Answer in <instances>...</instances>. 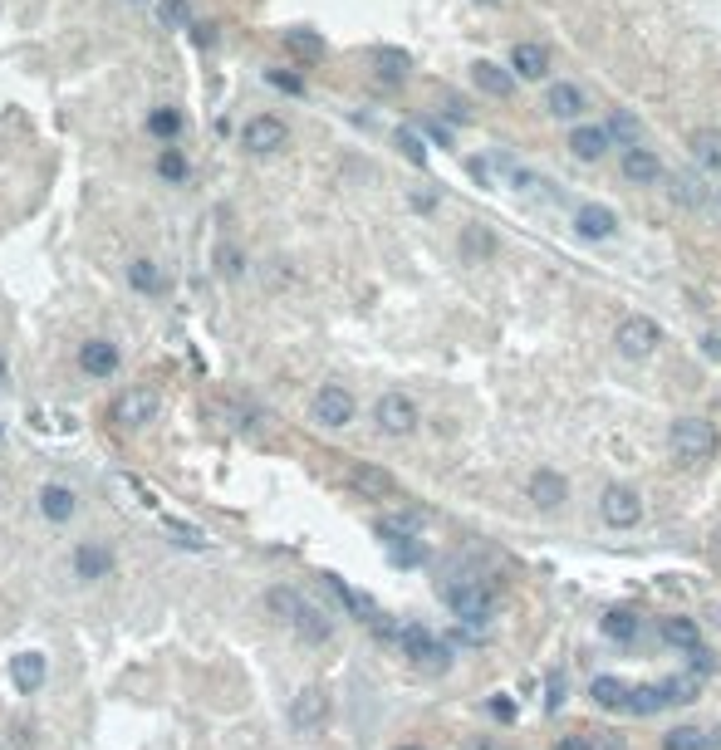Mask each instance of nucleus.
<instances>
[{"label": "nucleus", "mask_w": 721, "mask_h": 750, "mask_svg": "<svg viewBox=\"0 0 721 750\" xmlns=\"http://www.w3.org/2000/svg\"><path fill=\"white\" fill-rule=\"evenodd\" d=\"M378 540L383 544H398V540H417V530H423V515L417 511H398V515H378Z\"/></svg>", "instance_id": "obj_29"}, {"label": "nucleus", "mask_w": 721, "mask_h": 750, "mask_svg": "<svg viewBox=\"0 0 721 750\" xmlns=\"http://www.w3.org/2000/svg\"><path fill=\"white\" fill-rule=\"evenodd\" d=\"M614 344H619V354H623V358H648L658 344H663V329H658V324L648 319V314H628V319L619 324Z\"/></svg>", "instance_id": "obj_9"}, {"label": "nucleus", "mask_w": 721, "mask_h": 750, "mask_svg": "<svg viewBox=\"0 0 721 750\" xmlns=\"http://www.w3.org/2000/svg\"><path fill=\"white\" fill-rule=\"evenodd\" d=\"M599 633H604L609 643H638L643 619H638V613H628V609H609L604 619H599Z\"/></svg>", "instance_id": "obj_27"}, {"label": "nucleus", "mask_w": 721, "mask_h": 750, "mask_svg": "<svg viewBox=\"0 0 721 750\" xmlns=\"http://www.w3.org/2000/svg\"><path fill=\"white\" fill-rule=\"evenodd\" d=\"M324 721H329V692L324 687H305L290 701V726L299 735H315V731H324Z\"/></svg>", "instance_id": "obj_10"}, {"label": "nucleus", "mask_w": 721, "mask_h": 750, "mask_svg": "<svg viewBox=\"0 0 721 750\" xmlns=\"http://www.w3.org/2000/svg\"><path fill=\"white\" fill-rule=\"evenodd\" d=\"M589 696H594V706H604V711H623L628 716V706H633V687L623 682V677H594V687H589Z\"/></svg>", "instance_id": "obj_24"}, {"label": "nucleus", "mask_w": 721, "mask_h": 750, "mask_svg": "<svg viewBox=\"0 0 721 750\" xmlns=\"http://www.w3.org/2000/svg\"><path fill=\"white\" fill-rule=\"evenodd\" d=\"M472 83L481 93H491V99H511V93H515V74H511V69H501L496 59H476Z\"/></svg>", "instance_id": "obj_23"}, {"label": "nucleus", "mask_w": 721, "mask_h": 750, "mask_svg": "<svg viewBox=\"0 0 721 750\" xmlns=\"http://www.w3.org/2000/svg\"><path fill=\"white\" fill-rule=\"evenodd\" d=\"M152 167H158V177L167 181V187H187V181H191V157L177 148V142H167Z\"/></svg>", "instance_id": "obj_28"}, {"label": "nucleus", "mask_w": 721, "mask_h": 750, "mask_svg": "<svg viewBox=\"0 0 721 750\" xmlns=\"http://www.w3.org/2000/svg\"><path fill=\"white\" fill-rule=\"evenodd\" d=\"M128 285H133L138 295H148V299H162V295H167V275H162V265H158V260H148V256L128 260Z\"/></svg>", "instance_id": "obj_26"}, {"label": "nucleus", "mask_w": 721, "mask_h": 750, "mask_svg": "<svg viewBox=\"0 0 721 750\" xmlns=\"http://www.w3.org/2000/svg\"><path fill=\"white\" fill-rule=\"evenodd\" d=\"M574 231L584 240H609L619 231V216L609 207H599V201H584V207H574Z\"/></svg>", "instance_id": "obj_19"}, {"label": "nucleus", "mask_w": 721, "mask_h": 750, "mask_svg": "<svg viewBox=\"0 0 721 750\" xmlns=\"http://www.w3.org/2000/svg\"><path fill=\"white\" fill-rule=\"evenodd\" d=\"M44 677H50L44 652H15V657H10V682H15L20 696H34L44 687Z\"/></svg>", "instance_id": "obj_15"}, {"label": "nucleus", "mask_w": 721, "mask_h": 750, "mask_svg": "<svg viewBox=\"0 0 721 750\" xmlns=\"http://www.w3.org/2000/svg\"><path fill=\"white\" fill-rule=\"evenodd\" d=\"M716 750H721V731H716Z\"/></svg>", "instance_id": "obj_57"}, {"label": "nucleus", "mask_w": 721, "mask_h": 750, "mask_svg": "<svg viewBox=\"0 0 721 750\" xmlns=\"http://www.w3.org/2000/svg\"><path fill=\"white\" fill-rule=\"evenodd\" d=\"M466 172H472L481 187H496V172H501V157H472L466 162Z\"/></svg>", "instance_id": "obj_44"}, {"label": "nucleus", "mask_w": 721, "mask_h": 750, "mask_svg": "<svg viewBox=\"0 0 721 750\" xmlns=\"http://www.w3.org/2000/svg\"><path fill=\"white\" fill-rule=\"evenodd\" d=\"M191 40H197L201 50H211V44H216V25H191Z\"/></svg>", "instance_id": "obj_49"}, {"label": "nucleus", "mask_w": 721, "mask_h": 750, "mask_svg": "<svg viewBox=\"0 0 721 750\" xmlns=\"http://www.w3.org/2000/svg\"><path fill=\"white\" fill-rule=\"evenodd\" d=\"M609 132H614V142H623V148H638L643 123L628 113V108H614V118H609Z\"/></svg>", "instance_id": "obj_35"}, {"label": "nucleus", "mask_w": 721, "mask_h": 750, "mask_svg": "<svg viewBox=\"0 0 721 750\" xmlns=\"http://www.w3.org/2000/svg\"><path fill=\"white\" fill-rule=\"evenodd\" d=\"M266 609L280 619L285 628H290L295 638H305L309 648H319V643H329L334 638V619L324 609H315L299 589H290V584H275V589H266Z\"/></svg>", "instance_id": "obj_1"}, {"label": "nucleus", "mask_w": 721, "mask_h": 750, "mask_svg": "<svg viewBox=\"0 0 721 750\" xmlns=\"http://www.w3.org/2000/svg\"><path fill=\"white\" fill-rule=\"evenodd\" d=\"M692 157L706 167L712 177H721V128H697L692 132Z\"/></svg>", "instance_id": "obj_30"}, {"label": "nucleus", "mask_w": 721, "mask_h": 750, "mask_svg": "<svg viewBox=\"0 0 721 750\" xmlns=\"http://www.w3.org/2000/svg\"><path fill=\"white\" fill-rule=\"evenodd\" d=\"M511 74L515 79H545L550 74V50L540 40H515L511 44Z\"/></svg>", "instance_id": "obj_17"}, {"label": "nucleus", "mask_w": 721, "mask_h": 750, "mask_svg": "<svg viewBox=\"0 0 721 750\" xmlns=\"http://www.w3.org/2000/svg\"><path fill=\"white\" fill-rule=\"evenodd\" d=\"M564 692H570V682H564V672H555L545 682V711H560L564 706Z\"/></svg>", "instance_id": "obj_45"}, {"label": "nucleus", "mask_w": 721, "mask_h": 750, "mask_svg": "<svg viewBox=\"0 0 721 750\" xmlns=\"http://www.w3.org/2000/svg\"><path fill=\"white\" fill-rule=\"evenodd\" d=\"M687 657V667H692V677H702V672H712V652L706 648H692V652H682Z\"/></svg>", "instance_id": "obj_46"}, {"label": "nucleus", "mask_w": 721, "mask_h": 750, "mask_svg": "<svg viewBox=\"0 0 721 750\" xmlns=\"http://www.w3.org/2000/svg\"><path fill=\"white\" fill-rule=\"evenodd\" d=\"M152 15L162 30H191V5L187 0H152Z\"/></svg>", "instance_id": "obj_33"}, {"label": "nucleus", "mask_w": 721, "mask_h": 750, "mask_svg": "<svg viewBox=\"0 0 721 750\" xmlns=\"http://www.w3.org/2000/svg\"><path fill=\"white\" fill-rule=\"evenodd\" d=\"M393 643H398L403 657H413L417 667H447V662H452L447 643H442V638H432L423 623H398V638H393Z\"/></svg>", "instance_id": "obj_4"}, {"label": "nucleus", "mask_w": 721, "mask_h": 750, "mask_svg": "<svg viewBox=\"0 0 721 750\" xmlns=\"http://www.w3.org/2000/svg\"><path fill=\"white\" fill-rule=\"evenodd\" d=\"M162 530L172 535V544H182V550H207V544H211L197 525H187V520H172V515L162 520Z\"/></svg>", "instance_id": "obj_38"}, {"label": "nucleus", "mask_w": 721, "mask_h": 750, "mask_svg": "<svg viewBox=\"0 0 721 750\" xmlns=\"http://www.w3.org/2000/svg\"><path fill=\"white\" fill-rule=\"evenodd\" d=\"M10 378V363H5V354H0V383H5Z\"/></svg>", "instance_id": "obj_53"}, {"label": "nucleus", "mask_w": 721, "mask_h": 750, "mask_svg": "<svg viewBox=\"0 0 721 750\" xmlns=\"http://www.w3.org/2000/svg\"><path fill=\"white\" fill-rule=\"evenodd\" d=\"M423 128H427V138H432V142H437V148H452V128H447V123H442V118H427V123H423Z\"/></svg>", "instance_id": "obj_47"}, {"label": "nucleus", "mask_w": 721, "mask_h": 750, "mask_svg": "<svg viewBox=\"0 0 721 750\" xmlns=\"http://www.w3.org/2000/svg\"><path fill=\"white\" fill-rule=\"evenodd\" d=\"M40 515L50 525H69L79 515V495L69 486H59V481H50V486H40Z\"/></svg>", "instance_id": "obj_20"}, {"label": "nucleus", "mask_w": 721, "mask_h": 750, "mask_svg": "<svg viewBox=\"0 0 721 750\" xmlns=\"http://www.w3.org/2000/svg\"><path fill=\"white\" fill-rule=\"evenodd\" d=\"M442 599L462 623H486L491 609H496V589L481 584V579H452V584H442Z\"/></svg>", "instance_id": "obj_2"}, {"label": "nucleus", "mask_w": 721, "mask_h": 750, "mask_svg": "<svg viewBox=\"0 0 721 750\" xmlns=\"http://www.w3.org/2000/svg\"><path fill=\"white\" fill-rule=\"evenodd\" d=\"M594 750H623V735H599Z\"/></svg>", "instance_id": "obj_51"}, {"label": "nucleus", "mask_w": 721, "mask_h": 750, "mask_svg": "<svg viewBox=\"0 0 721 750\" xmlns=\"http://www.w3.org/2000/svg\"><path fill=\"white\" fill-rule=\"evenodd\" d=\"M348 486H354L358 495H368V501H388V495H398V481H393L383 466H368V462L348 466Z\"/></svg>", "instance_id": "obj_16"}, {"label": "nucleus", "mask_w": 721, "mask_h": 750, "mask_svg": "<svg viewBox=\"0 0 721 750\" xmlns=\"http://www.w3.org/2000/svg\"><path fill=\"white\" fill-rule=\"evenodd\" d=\"M531 501L540 505V511H555V505L564 501V476H560V471H535V476H531Z\"/></svg>", "instance_id": "obj_31"}, {"label": "nucleus", "mask_w": 721, "mask_h": 750, "mask_svg": "<svg viewBox=\"0 0 721 750\" xmlns=\"http://www.w3.org/2000/svg\"><path fill=\"white\" fill-rule=\"evenodd\" d=\"M476 5H506V0H476Z\"/></svg>", "instance_id": "obj_55"}, {"label": "nucleus", "mask_w": 721, "mask_h": 750, "mask_svg": "<svg viewBox=\"0 0 721 750\" xmlns=\"http://www.w3.org/2000/svg\"><path fill=\"white\" fill-rule=\"evenodd\" d=\"M667 191H672V201H677V207H692V211H712V207H716L712 187H706L697 172H677Z\"/></svg>", "instance_id": "obj_22"}, {"label": "nucleus", "mask_w": 721, "mask_h": 750, "mask_svg": "<svg viewBox=\"0 0 721 750\" xmlns=\"http://www.w3.org/2000/svg\"><path fill=\"white\" fill-rule=\"evenodd\" d=\"M133 5H142V0H133Z\"/></svg>", "instance_id": "obj_59"}, {"label": "nucleus", "mask_w": 721, "mask_h": 750, "mask_svg": "<svg viewBox=\"0 0 721 750\" xmlns=\"http://www.w3.org/2000/svg\"><path fill=\"white\" fill-rule=\"evenodd\" d=\"M374 64H378V79H383V83H403L407 69H413V59H407L403 50H393V44H378V50H374Z\"/></svg>", "instance_id": "obj_32"}, {"label": "nucleus", "mask_w": 721, "mask_h": 750, "mask_svg": "<svg viewBox=\"0 0 721 750\" xmlns=\"http://www.w3.org/2000/svg\"><path fill=\"white\" fill-rule=\"evenodd\" d=\"M584 89L580 83H570V79H560V83H550V93H545V113L550 118H560V123H574V118H584Z\"/></svg>", "instance_id": "obj_14"}, {"label": "nucleus", "mask_w": 721, "mask_h": 750, "mask_svg": "<svg viewBox=\"0 0 721 750\" xmlns=\"http://www.w3.org/2000/svg\"><path fill=\"white\" fill-rule=\"evenodd\" d=\"M609 148H614V132H609V123H580L570 132V152L580 157V162H599Z\"/></svg>", "instance_id": "obj_18"}, {"label": "nucleus", "mask_w": 721, "mask_h": 750, "mask_svg": "<svg viewBox=\"0 0 721 750\" xmlns=\"http://www.w3.org/2000/svg\"><path fill=\"white\" fill-rule=\"evenodd\" d=\"M599 515H604V525L628 530L643 520V495L633 486H623V481H614V486H604V495H599Z\"/></svg>", "instance_id": "obj_6"}, {"label": "nucleus", "mask_w": 721, "mask_h": 750, "mask_svg": "<svg viewBox=\"0 0 721 750\" xmlns=\"http://www.w3.org/2000/svg\"><path fill=\"white\" fill-rule=\"evenodd\" d=\"M285 142H290V123L275 118V113H256L246 128H240V148L250 157H270V152H280Z\"/></svg>", "instance_id": "obj_5"}, {"label": "nucleus", "mask_w": 721, "mask_h": 750, "mask_svg": "<svg viewBox=\"0 0 721 750\" xmlns=\"http://www.w3.org/2000/svg\"><path fill=\"white\" fill-rule=\"evenodd\" d=\"M315 422L319 427H329V432H339V427H348L354 422V413H358V403H354V393L344 388V383H324V388L315 393Z\"/></svg>", "instance_id": "obj_7"}, {"label": "nucleus", "mask_w": 721, "mask_h": 750, "mask_svg": "<svg viewBox=\"0 0 721 750\" xmlns=\"http://www.w3.org/2000/svg\"><path fill=\"white\" fill-rule=\"evenodd\" d=\"M152 417H158V393L128 388V393L113 397V422L118 427H142V422H152Z\"/></svg>", "instance_id": "obj_13"}, {"label": "nucleus", "mask_w": 721, "mask_h": 750, "mask_svg": "<svg viewBox=\"0 0 721 750\" xmlns=\"http://www.w3.org/2000/svg\"><path fill=\"white\" fill-rule=\"evenodd\" d=\"M663 750H712V735L697 731V726H677L663 735Z\"/></svg>", "instance_id": "obj_36"}, {"label": "nucleus", "mask_w": 721, "mask_h": 750, "mask_svg": "<svg viewBox=\"0 0 721 750\" xmlns=\"http://www.w3.org/2000/svg\"><path fill=\"white\" fill-rule=\"evenodd\" d=\"M472 750H501V745H491V741H476Z\"/></svg>", "instance_id": "obj_54"}, {"label": "nucleus", "mask_w": 721, "mask_h": 750, "mask_svg": "<svg viewBox=\"0 0 721 750\" xmlns=\"http://www.w3.org/2000/svg\"><path fill=\"white\" fill-rule=\"evenodd\" d=\"M462 250L472 260H486L491 250H496V236H491L486 226H466V231H462Z\"/></svg>", "instance_id": "obj_40"}, {"label": "nucleus", "mask_w": 721, "mask_h": 750, "mask_svg": "<svg viewBox=\"0 0 721 750\" xmlns=\"http://www.w3.org/2000/svg\"><path fill=\"white\" fill-rule=\"evenodd\" d=\"M555 750H594V741H589V735H564Z\"/></svg>", "instance_id": "obj_50"}, {"label": "nucleus", "mask_w": 721, "mask_h": 750, "mask_svg": "<svg viewBox=\"0 0 721 750\" xmlns=\"http://www.w3.org/2000/svg\"><path fill=\"white\" fill-rule=\"evenodd\" d=\"M374 422L383 437H407V432L417 427V403L407 393H383L374 403Z\"/></svg>", "instance_id": "obj_8"}, {"label": "nucleus", "mask_w": 721, "mask_h": 750, "mask_svg": "<svg viewBox=\"0 0 721 750\" xmlns=\"http://www.w3.org/2000/svg\"><path fill=\"white\" fill-rule=\"evenodd\" d=\"M118 363H123V358H118L113 338H83V344H79V373H83V378L108 383L118 373Z\"/></svg>", "instance_id": "obj_11"}, {"label": "nucleus", "mask_w": 721, "mask_h": 750, "mask_svg": "<svg viewBox=\"0 0 721 750\" xmlns=\"http://www.w3.org/2000/svg\"><path fill=\"white\" fill-rule=\"evenodd\" d=\"M491 716H496V721H511V716H515V701H506V696H491Z\"/></svg>", "instance_id": "obj_48"}, {"label": "nucleus", "mask_w": 721, "mask_h": 750, "mask_svg": "<svg viewBox=\"0 0 721 750\" xmlns=\"http://www.w3.org/2000/svg\"><path fill=\"white\" fill-rule=\"evenodd\" d=\"M0 437H5V427H0Z\"/></svg>", "instance_id": "obj_58"}, {"label": "nucleus", "mask_w": 721, "mask_h": 750, "mask_svg": "<svg viewBox=\"0 0 721 750\" xmlns=\"http://www.w3.org/2000/svg\"><path fill=\"white\" fill-rule=\"evenodd\" d=\"M388 560L393 564H403V570H413V564H423L427 560V550L417 540H398V544H388Z\"/></svg>", "instance_id": "obj_42"}, {"label": "nucleus", "mask_w": 721, "mask_h": 750, "mask_svg": "<svg viewBox=\"0 0 721 750\" xmlns=\"http://www.w3.org/2000/svg\"><path fill=\"white\" fill-rule=\"evenodd\" d=\"M398 750H427V745H398Z\"/></svg>", "instance_id": "obj_56"}, {"label": "nucleus", "mask_w": 721, "mask_h": 750, "mask_svg": "<svg viewBox=\"0 0 721 750\" xmlns=\"http://www.w3.org/2000/svg\"><path fill=\"white\" fill-rule=\"evenodd\" d=\"M285 50L299 59H324V34L315 30H285Z\"/></svg>", "instance_id": "obj_34"}, {"label": "nucleus", "mask_w": 721, "mask_h": 750, "mask_svg": "<svg viewBox=\"0 0 721 750\" xmlns=\"http://www.w3.org/2000/svg\"><path fill=\"white\" fill-rule=\"evenodd\" d=\"M667 442H672V452H677V462H706V456L716 452V427L706 417H677L672 422V432H667Z\"/></svg>", "instance_id": "obj_3"}, {"label": "nucleus", "mask_w": 721, "mask_h": 750, "mask_svg": "<svg viewBox=\"0 0 721 750\" xmlns=\"http://www.w3.org/2000/svg\"><path fill=\"white\" fill-rule=\"evenodd\" d=\"M702 348H706V358H721V338H716V334L702 338Z\"/></svg>", "instance_id": "obj_52"}, {"label": "nucleus", "mask_w": 721, "mask_h": 750, "mask_svg": "<svg viewBox=\"0 0 721 750\" xmlns=\"http://www.w3.org/2000/svg\"><path fill=\"white\" fill-rule=\"evenodd\" d=\"M211 265H216V275H221V280H240V275H246V256H240V246H216V256H211Z\"/></svg>", "instance_id": "obj_37"}, {"label": "nucleus", "mask_w": 721, "mask_h": 750, "mask_svg": "<svg viewBox=\"0 0 721 750\" xmlns=\"http://www.w3.org/2000/svg\"><path fill=\"white\" fill-rule=\"evenodd\" d=\"M623 177L638 187H653V181H663V162L653 148H623Z\"/></svg>", "instance_id": "obj_25"}, {"label": "nucleus", "mask_w": 721, "mask_h": 750, "mask_svg": "<svg viewBox=\"0 0 721 750\" xmlns=\"http://www.w3.org/2000/svg\"><path fill=\"white\" fill-rule=\"evenodd\" d=\"M266 83L280 93H290V99H305V79L290 74V69H266Z\"/></svg>", "instance_id": "obj_43"}, {"label": "nucleus", "mask_w": 721, "mask_h": 750, "mask_svg": "<svg viewBox=\"0 0 721 750\" xmlns=\"http://www.w3.org/2000/svg\"><path fill=\"white\" fill-rule=\"evenodd\" d=\"M108 574H113V550L99 540H79L74 544V579L79 584H99Z\"/></svg>", "instance_id": "obj_12"}, {"label": "nucleus", "mask_w": 721, "mask_h": 750, "mask_svg": "<svg viewBox=\"0 0 721 750\" xmlns=\"http://www.w3.org/2000/svg\"><path fill=\"white\" fill-rule=\"evenodd\" d=\"M182 132H187V108H177V103L148 108V138H158L162 148H167V142H177Z\"/></svg>", "instance_id": "obj_21"}, {"label": "nucleus", "mask_w": 721, "mask_h": 750, "mask_svg": "<svg viewBox=\"0 0 721 750\" xmlns=\"http://www.w3.org/2000/svg\"><path fill=\"white\" fill-rule=\"evenodd\" d=\"M393 142H398V152H403L413 167H427V142L417 138L413 128H398V132H393Z\"/></svg>", "instance_id": "obj_41"}, {"label": "nucleus", "mask_w": 721, "mask_h": 750, "mask_svg": "<svg viewBox=\"0 0 721 750\" xmlns=\"http://www.w3.org/2000/svg\"><path fill=\"white\" fill-rule=\"evenodd\" d=\"M663 638H667L672 648H682V652L702 648V638H697V623H692V619H667V623H663Z\"/></svg>", "instance_id": "obj_39"}]
</instances>
